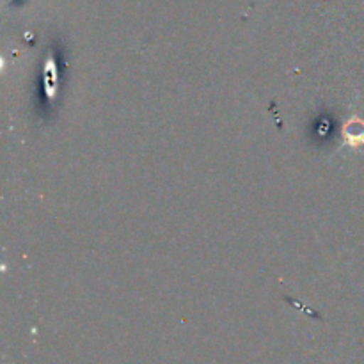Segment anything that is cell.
<instances>
[{
	"instance_id": "cell-1",
	"label": "cell",
	"mask_w": 364,
	"mask_h": 364,
	"mask_svg": "<svg viewBox=\"0 0 364 364\" xmlns=\"http://www.w3.org/2000/svg\"><path fill=\"white\" fill-rule=\"evenodd\" d=\"M343 142L350 148L364 144V121L361 117H350L343 128Z\"/></svg>"
}]
</instances>
